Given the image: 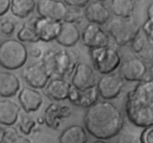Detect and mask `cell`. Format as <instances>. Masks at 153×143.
<instances>
[{
    "label": "cell",
    "mask_w": 153,
    "mask_h": 143,
    "mask_svg": "<svg viewBox=\"0 0 153 143\" xmlns=\"http://www.w3.org/2000/svg\"><path fill=\"white\" fill-rule=\"evenodd\" d=\"M0 136H1V131H0Z\"/></svg>",
    "instance_id": "43"
},
{
    "label": "cell",
    "mask_w": 153,
    "mask_h": 143,
    "mask_svg": "<svg viewBox=\"0 0 153 143\" xmlns=\"http://www.w3.org/2000/svg\"><path fill=\"white\" fill-rule=\"evenodd\" d=\"M68 6L61 0H38L36 10L39 17L56 21L64 20Z\"/></svg>",
    "instance_id": "13"
},
{
    "label": "cell",
    "mask_w": 153,
    "mask_h": 143,
    "mask_svg": "<svg viewBox=\"0 0 153 143\" xmlns=\"http://www.w3.org/2000/svg\"><path fill=\"white\" fill-rule=\"evenodd\" d=\"M17 123L20 130L24 135H29L32 133L38 124L36 120L31 116L30 113H26L23 110L20 112Z\"/></svg>",
    "instance_id": "27"
},
{
    "label": "cell",
    "mask_w": 153,
    "mask_h": 143,
    "mask_svg": "<svg viewBox=\"0 0 153 143\" xmlns=\"http://www.w3.org/2000/svg\"><path fill=\"white\" fill-rule=\"evenodd\" d=\"M21 108L14 101L8 99L0 101V124L13 126L17 122Z\"/></svg>",
    "instance_id": "21"
},
{
    "label": "cell",
    "mask_w": 153,
    "mask_h": 143,
    "mask_svg": "<svg viewBox=\"0 0 153 143\" xmlns=\"http://www.w3.org/2000/svg\"><path fill=\"white\" fill-rule=\"evenodd\" d=\"M81 41L89 50L110 46V38L106 30L94 23L88 24L81 33Z\"/></svg>",
    "instance_id": "9"
},
{
    "label": "cell",
    "mask_w": 153,
    "mask_h": 143,
    "mask_svg": "<svg viewBox=\"0 0 153 143\" xmlns=\"http://www.w3.org/2000/svg\"><path fill=\"white\" fill-rule=\"evenodd\" d=\"M81 39V32L78 25L62 22L61 29L56 41L65 48L74 47Z\"/></svg>",
    "instance_id": "18"
},
{
    "label": "cell",
    "mask_w": 153,
    "mask_h": 143,
    "mask_svg": "<svg viewBox=\"0 0 153 143\" xmlns=\"http://www.w3.org/2000/svg\"><path fill=\"white\" fill-rule=\"evenodd\" d=\"M98 79L94 68L89 64L79 62L71 78V83L79 91H84L96 86Z\"/></svg>",
    "instance_id": "11"
},
{
    "label": "cell",
    "mask_w": 153,
    "mask_h": 143,
    "mask_svg": "<svg viewBox=\"0 0 153 143\" xmlns=\"http://www.w3.org/2000/svg\"><path fill=\"white\" fill-rule=\"evenodd\" d=\"M140 143H153V126L144 128L140 136Z\"/></svg>",
    "instance_id": "33"
},
{
    "label": "cell",
    "mask_w": 153,
    "mask_h": 143,
    "mask_svg": "<svg viewBox=\"0 0 153 143\" xmlns=\"http://www.w3.org/2000/svg\"><path fill=\"white\" fill-rule=\"evenodd\" d=\"M93 68L102 75L115 72L122 64V57L116 48L108 46L89 50Z\"/></svg>",
    "instance_id": "6"
},
{
    "label": "cell",
    "mask_w": 153,
    "mask_h": 143,
    "mask_svg": "<svg viewBox=\"0 0 153 143\" xmlns=\"http://www.w3.org/2000/svg\"><path fill=\"white\" fill-rule=\"evenodd\" d=\"M34 29L42 42H51L56 39L59 34L62 22L49 18L35 17L30 19Z\"/></svg>",
    "instance_id": "12"
},
{
    "label": "cell",
    "mask_w": 153,
    "mask_h": 143,
    "mask_svg": "<svg viewBox=\"0 0 153 143\" xmlns=\"http://www.w3.org/2000/svg\"><path fill=\"white\" fill-rule=\"evenodd\" d=\"M84 17L89 23L103 26L108 23L111 18V11L101 1H92L85 7Z\"/></svg>",
    "instance_id": "15"
},
{
    "label": "cell",
    "mask_w": 153,
    "mask_h": 143,
    "mask_svg": "<svg viewBox=\"0 0 153 143\" xmlns=\"http://www.w3.org/2000/svg\"><path fill=\"white\" fill-rule=\"evenodd\" d=\"M41 61L51 79L63 78L68 80L80 62V59L72 50L50 49L45 51Z\"/></svg>",
    "instance_id": "3"
},
{
    "label": "cell",
    "mask_w": 153,
    "mask_h": 143,
    "mask_svg": "<svg viewBox=\"0 0 153 143\" xmlns=\"http://www.w3.org/2000/svg\"><path fill=\"white\" fill-rule=\"evenodd\" d=\"M36 122L38 124H45V119H44L43 116H40L36 119Z\"/></svg>",
    "instance_id": "38"
},
{
    "label": "cell",
    "mask_w": 153,
    "mask_h": 143,
    "mask_svg": "<svg viewBox=\"0 0 153 143\" xmlns=\"http://www.w3.org/2000/svg\"><path fill=\"white\" fill-rule=\"evenodd\" d=\"M90 143H107L104 140H101V139H97L95 140V141H92V142Z\"/></svg>",
    "instance_id": "40"
},
{
    "label": "cell",
    "mask_w": 153,
    "mask_h": 143,
    "mask_svg": "<svg viewBox=\"0 0 153 143\" xmlns=\"http://www.w3.org/2000/svg\"><path fill=\"white\" fill-rule=\"evenodd\" d=\"M125 107L126 116L134 125L153 126V79H145L129 91Z\"/></svg>",
    "instance_id": "2"
},
{
    "label": "cell",
    "mask_w": 153,
    "mask_h": 143,
    "mask_svg": "<svg viewBox=\"0 0 153 143\" xmlns=\"http://www.w3.org/2000/svg\"><path fill=\"white\" fill-rule=\"evenodd\" d=\"M148 67L145 61L139 57H131L120 65V74L123 79L128 82H141L146 79Z\"/></svg>",
    "instance_id": "10"
},
{
    "label": "cell",
    "mask_w": 153,
    "mask_h": 143,
    "mask_svg": "<svg viewBox=\"0 0 153 143\" xmlns=\"http://www.w3.org/2000/svg\"><path fill=\"white\" fill-rule=\"evenodd\" d=\"M36 6L35 0H11L10 10L14 17L24 19L34 12Z\"/></svg>",
    "instance_id": "23"
},
{
    "label": "cell",
    "mask_w": 153,
    "mask_h": 143,
    "mask_svg": "<svg viewBox=\"0 0 153 143\" xmlns=\"http://www.w3.org/2000/svg\"><path fill=\"white\" fill-rule=\"evenodd\" d=\"M136 1H140V0H136Z\"/></svg>",
    "instance_id": "42"
},
{
    "label": "cell",
    "mask_w": 153,
    "mask_h": 143,
    "mask_svg": "<svg viewBox=\"0 0 153 143\" xmlns=\"http://www.w3.org/2000/svg\"><path fill=\"white\" fill-rule=\"evenodd\" d=\"M71 116V110L68 106H63L57 103L49 104L44 113L45 124L51 129L57 130L59 129L62 119Z\"/></svg>",
    "instance_id": "14"
},
{
    "label": "cell",
    "mask_w": 153,
    "mask_h": 143,
    "mask_svg": "<svg viewBox=\"0 0 153 143\" xmlns=\"http://www.w3.org/2000/svg\"><path fill=\"white\" fill-rule=\"evenodd\" d=\"M85 128L97 139L107 140L118 136L124 127L120 109L108 101H98L87 108L83 117Z\"/></svg>",
    "instance_id": "1"
},
{
    "label": "cell",
    "mask_w": 153,
    "mask_h": 143,
    "mask_svg": "<svg viewBox=\"0 0 153 143\" xmlns=\"http://www.w3.org/2000/svg\"><path fill=\"white\" fill-rule=\"evenodd\" d=\"M149 73H150V76H151V79H153V61L151 63V65H150Z\"/></svg>",
    "instance_id": "39"
},
{
    "label": "cell",
    "mask_w": 153,
    "mask_h": 143,
    "mask_svg": "<svg viewBox=\"0 0 153 143\" xmlns=\"http://www.w3.org/2000/svg\"><path fill=\"white\" fill-rule=\"evenodd\" d=\"M115 143H137V141L134 137L128 136L121 137Z\"/></svg>",
    "instance_id": "36"
},
{
    "label": "cell",
    "mask_w": 153,
    "mask_h": 143,
    "mask_svg": "<svg viewBox=\"0 0 153 143\" xmlns=\"http://www.w3.org/2000/svg\"><path fill=\"white\" fill-rule=\"evenodd\" d=\"M124 86V79L118 73L103 75L96 85L99 96L106 101L118 98Z\"/></svg>",
    "instance_id": "7"
},
{
    "label": "cell",
    "mask_w": 153,
    "mask_h": 143,
    "mask_svg": "<svg viewBox=\"0 0 153 143\" xmlns=\"http://www.w3.org/2000/svg\"><path fill=\"white\" fill-rule=\"evenodd\" d=\"M28 50V54L31 57L35 59H39L43 56L45 52H43L41 46L38 44V43H33V44H30Z\"/></svg>",
    "instance_id": "31"
},
{
    "label": "cell",
    "mask_w": 153,
    "mask_h": 143,
    "mask_svg": "<svg viewBox=\"0 0 153 143\" xmlns=\"http://www.w3.org/2000/svg\"><path fill=\"white\" fill-rule=\"evenodd\" d=\"M17 40L23 43L26 42L33 44V43L40 42V39L34 29L31 20L23 23V26L17 32Z\"/></svg>",
    "instance_id": "26"
},
{
    "label": "cell",
    "mask_w": 153,
    "mask_h": 143,
    "mask_svg": "<svg viewBox=\"0 0 153 143\" xmlns=\"http://www.w3.org/2000/svg\"><path fill=\"white\" fill-rule=\"evenodd\" d=\"M21 76L29 87L35 89L45 88L51 79L41 60L25 66Z\"/></svg>",
    "instance_id": "8"
},
{
    "label": "cell",
    "mask_w": 153,
    "mask_h": 143,
    "mask_svg": "<svg viewBox=\"0 0 153 143\" xmlns=\"http://www.w3.org/2000/svg\"><path fill=\"white\" fill-rule=\"evenodd\" d=\"M83 17H84V12L82 11V8H76V7H68L67 14L63 22L78 24L83 20Z\"/></svg>",
    "instance_id": "28"
},
{
    "label": "cell",
    "mask_w": 153,
    "mask_h": 143,
    "mask_svg": "<svg viewBox=\"0 0 153 143\" xmlns=\"http://www.w3.org/2000/svg\"><path fill=\"white\" fill-rule=\"evenodd\" d=\"M17 23L14 20L10 17L0 18V32L4 35L9 36L16 30Z\"/></svg>",
    "instance_id": "29"
},
{
    "label": "cell",
    "mask_w": 153,
    "mask_h": 143,
    "mask_svg": "<svg viewBox=\"0 0 153 143\" xmlns=\"http://www.w3.org/2000/svg\"><path fill=\"white\" fill-rule=\"evenodd\" d=\"M18 101L23 111L34 113L40 109L43 104V96L38 89L29 86L23 87L18 94Z\"/></svg>",
    "instance_id": "17"
},
{
    "label": "cell",
    "mask_w": 153,
    "mask_h": 143,
    "mask_svg": "<svg viewBox=\"0 0 153 143\" xmlns=\"http://www.w3.org/2000/svg\"><path fill=\"white\" fill-rule=\"evenodd\" d=\"M98 1H101V2H105V1H107V0H98Z\"/></svg>",
    "instance_id": "41"
},
{
    "label": "cell",
    "mask_w": 153,
    "mask_h": 143,
    "mask_svg": "<svg viewBox=\"0 0 153 143\" xmlns=\"http://www.w3.org/2000/svg\"><path fill=\"white\" fill-rule=\"evenodd\" d=\"M63 2L68 7L83 8L90 2V0H63Z\"/></svg>",
    "instance_id": "34"
},
{
    "label": "cell",
    "mask_w": 153,
    "mask_h": 143,
    "mask_svg": "<svg viewBox=\"0 0 153 143\" xmlns=\"http://www.w3.org/2000/svg\"><path fill=\"white\" fill-rule=\"evenodd\" d=\"M147 42H148V40L146 38V36L138 35V36H137V38H135L131 42V50L134 53L137 54L138 56L144 49V47L146 45Z\"/></svg>",
    "instance_id": "30"
},
{
    "label": "cell",
    "mask_w": 153,
    "mask_h": 143,
    "mask_svg": "<svg viewBox=\"0 0 153 143\" xmlns=\"http://www.w3.org/2000/svg\"><path fill=\"white\" fill-rule=\"evenodd\" d=\"M11 0H0V17L8 12L11 8Z\"/></svg>",
    "instance_id": "35"
},
{
    "label": "cell",
    "mask_w": 153,
    "mask_h": 143,
    "mask_svg": "<svg viewBox=\"0 0 153 143\" xmlns=\"http://www.w3.org/2000/svg\"><path fill=\"white\" fill-rule=\"evenodd\" d=\"M140 25L132 17L110 18L106 24V32L115 44L123 47L131 44L140 32Z\"/></svg>",
    "instance_id": "4"
},
{
    "label": "cell",
    "mask_w": 153,
    "mask_h": 143,
    "mask_svg": "<svg viewBox=\"0 0 153 143\" xmlns=\"http://www.w3.org/2000/svg\"><path fill=\"white\" fill-rule=\"evenodd\" d=\"M142 29L149 42L153 45V21L147 19L143 24Z\"/></svg>",
    "instance_id": "32"
},
{
    "label": "cell",
    "mask_w": 153,
    "mask_h": 143,
    "mask_svg": "<svg viewBox=\"0 0 153 143\" xmlns=\"http://www.w3.org/2000/svg\"><path fill=\"white\" fill-rule=\"evenodd\" d=\"M98 94L97 87L95 86L84 91H79L73 86L68 100L73 105L82 108H89L98 102Z\"/></svg>",
    "instance_id": "19"
},
{
    "label": "cell",
    "mask_w": 153,
    "mask_h": 143,
    "mask_svg": "<svg viewBox=\"0 0 153 143\" xmlns=\"http://www.w3.org/2000/svg\"><path fill=\"white\" fill-rule=\"evenodd\" d=\"M147 14V19L149 20L153 21V2L149 5L148 8L146 10Z\"/></svg>",
    "instance_id": "37"
},
{
    "label": "cell",
    "mask_w": 153,
    "mask_h": 143,
    "mask_svg": "<svg viewBox=\"0 0 153 143\" xmlns=\"http://www.w3.org/2000/svg\"><path fill=\"white\" fill-rule=\"evenodd\" d=\"M28 50L24 44L14 38L0 43V66L9 70L20 68L27 61Z\"/></svg>",
    "instance_id": "5"
},
{
    "label": "cell",
    "mask_w": 153,
    "mask_h": 143,
    "mask_svg": "<svg viewBox=\"0 0 153 143\" xmlns=\"http://www.w3.org/2000/svg\"><path fill=\"white\" fill-rule=\"evenodd\" d=\"M135 8L134 0H111L110 11L119 17H130Z\"/></svg>",
    "instance_id": "24"
},
{
    "label": "cell",
    "mask_w": 153,
    "mask_h": 143,
    "mask_svg": "<svg viewBox=\"0 0 153 143\" xmlns=\"http://www.w3.org/2000/svg\"><path fill=\"white\" fill-rule=\"evenodd\" d=\"M59 142V143H87L86 129L81 125H71L61 133Z\"/></svg>",
    "instance_id": "22"
},
{
    "label": "cell",
    "mask_w": 153,
    "mask_h": 143,
    "mask_svg": "<svg viewBox=\"0 0 153 143\" xmlns=\"http://www.w3.org/2000/svg\"><path fill=\"white\" fill-rule=\"evenodd\" d=\"M0 143H32L25 136L19 133L14 126H6L1 132Z\"/></svg>",
    "instance_id": "25"
},
{
    "label": "cell",
    "mask_w": 153,
    "mask_h": 143,
    "mask_svg": "<svg viewBox=\"0 0 153 143\" xmlns=\"http://www.w3.org/2000/svg\"><path fill=\"white\" fill-rule=\"evenodd\" d=\"M73 85L68 79L63 78H52L45 86V93L48 98L54 101L68 99Z\"/></svg>",
    "instance_id": "16"
},
{
    "label": "cell",
    "mask_w": 153,
    "mask_h": 143,
    "mask_svg": "<svg viewBox=\"0 0 153 143\" xmlns=\"http://www.w3.org/2000/svg\"><path fill=\"white\" fill-rule=\"evenodd\" d=\"M21 83L18 76L11 72H0V97L4 98L15 96L20 90Z\"/></svg>",
    "instance_id": "20"
}]
</instances>
